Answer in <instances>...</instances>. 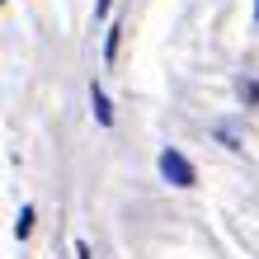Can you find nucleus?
I'll return each mask as SVG.
<instances>
[{"label":"nucleus","instance_id":"f257e3e1","mask_svg":"<svg viewBox=\"0 0 259 259\" xmlns=\"http://www.w3.org/2000/svg\"><path fill=\"white\" fill-rule=\"evenodd\" d=\"M156 165H160V175L170 179L175 189H193V184H198V170H193V160L184 156V151H175V146H165Z\"/></svg>","mask_w":259,"mask_h":259},{"label":"nucleus","instance_id":"f03ea898","mask_svg":"<svg viewBox=\"0 0 259 259\" xmlns=\"http://www.w3.org/2000/svg\"><path fill=\"white\" fill-rule=\"evenodd\" d=\"M90 109H95V123L99 127H113V104H109V95H104L99 85H90Z\"/></svg>","mask_w":259,"mask_h":259},{"label":"nucleus","instance_id":"7ed1b4c3","mask_svg":"<svg viewBox=\"0 0 259 259\" xmlns=\"http://www.w3.org/2000/svg\"><path fill=\"white\" fill-rule=\"evenodd\" d=\"M28 231H33V207H19V222H14V236H19V240H28Z\"/></svg>","mask_w":259,"mask_h":259},{"label":"nucleus","instance_id":"20e7f679","mask_svg":"<svg viewBox=\"0 0 259 259\" xmlns=\"http://www.w3.org/2000/svg\"><path fill=\"white\" fill-rule=\"evenodd\" d=\"M118 38H123V24H113V28H109V38H104V62H113V52H118Z\"/></svg>","mask_w":259,"mask_h":259},{"label":"nucleus","instance_id":"39448f33","mask_svg":"<svg viewBox=\"0 0 259 259\" xmlns=\"http://www.w3.org/2000/svg\"><path fill=\"white\" fill-rule=\"evenodd\" d=\"M109 10H113V0H99V5H95V14H99V19H104Z\"/></svg>","mask_w":259,"mask_h":259},{"label":"nucleus","instance_id":"423d86ee","mask_svg":"<svg viewBox=\"0 0 259 259\" xmlns=\"http://www.w3.org/2000/svg\"><path fill=\"white\" fill-rule=\"evenodd\" d=\"M254 19H259V0H254Z\"/></svg>","mask_w":259,"mask_h":259}]
</instances>
